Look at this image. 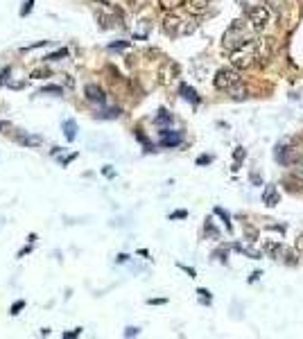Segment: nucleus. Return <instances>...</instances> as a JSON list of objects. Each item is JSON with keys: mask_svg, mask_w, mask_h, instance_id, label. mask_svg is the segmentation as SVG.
I'll use <instances>...</instances> for the list:
<instances>
[{"mask_svg": "<svg viewBox=\"0 0 303 339\" xmlns=\"http://www.w3.org/2000/svg\"><path fill=\"white\" fill-rule=\"evenodd\" d=\"M181 95H183L185 99H190L192 104L199 102V97H197V93H194V88H190V86H185V84H181Z\"/></svg>", "mask_w": 303, "mask_h": 339, "instance_id": "nucleus-17", "label": "nucleus"}, {"mask_svg": "<svg viewBox=\"0 0 303 339\" xmlns=\"http://www.w3.org/2000/svg\"><path fill=\"white\" fill-rule=\"evenodd\" d=\"M206 233H211V235H213V238H217V235H220V233H217V229H215V226H213V224H211V219H208V221H206Z\"/></svg>", "mask_w": 303, "mask_h": 339, "instance_id": "nucleus-32", "label": "nucleus"}, {"mask_svg": "<svg viewBox=\"0 0 303 339\" xmlns=\"http://www.w3.org/2000/svg\"><path fill=\"white\" fill-rule=\"evenodd\" d=\"M280 260H285V262H287V265H296V256H294V251H287V249H285V251H283V256H280Z\"/></svg>", "mask_w": 303, "mask_h": 339, "instance_id": "nucleus-25", "label": "nucleus"}, {"mask_svg": "<svg viewBox=\"0 0 303 339\" xmlns=\"http://www.w3.org/2000/svg\"><path fill=\"white\" fill-rule=\"evenodd\" d=\"M181 5H185V0H161V7H165V9H176Z\"/></svg>", "mask_w": 303, "mask_h": 339, "instance_id": "nucleus-23", "label": "nucleus"}, {"mask_svg": "<svg viewBox=\"0 0 303 339\" xmlns=\"http://www.w3.org/2000/svg\"><path fill=\"white\" fill-rule=\"evenodd\" d=\"M95 116L102 118V120H116V118L120 116V108H118V106H109V108H104V111L95 113Z\"/></svg>", "mask_w": 303, "mask_h": 339, "instance_id": "nucleus-16", "label": "nucleus"}, {"mask_svg": "<svg viewBox=\"0 0 303 339\" xmlns=\"http://www.w3.org/2000/svg\"><path fill=\"white\" fill-rule=\"evenodd\" d=\"M208 5H211V0H185V7H188V12L194 14V16H199V14L206 12Z\"/></svg>", "mask_w": 303, "mask_h": 339, "instance_id": "nucleus-10", "label": "nucleus"}, {"mask_svg": "<svg viewBox=\"0 0 303 339\" xmlns=\"http://www.w3.org/2000/svg\"><path fill=\"white\" fill-rule=\"evenodd\" d=\"M296 251H303V233L296 238Z\"/></svg>", "mask_w": 303, "mask_h": 339, "instance_id": "nucleus-38", "label": "nucleus"}, {"mask_svg": "<svg viewBox=\"0 0 303 339\" xmlns=\"http://www.w3.org/2000/svg\"><path fill=\"white\" fill-rule=\"evenodd\" d=\"M179 75V66H176L174 61H165L161 68V72H158V77H161V84H170L174 77Z\"/></svg>", "mask_w": 303, "mask_h": 339, "instance_id": "nucleus-8", "label": "nucleus"}, {"mask_svg": "<svg viewBox=\"0 0 303 339\" xmlns=\"http://www.w3.org/2000/svg\"><path fill=\"white\" fill-rule=\"evenodd\" d=\"M283 251L285 249H283V244L280 242H265V253L269 258H280L283 256Z\"/></svg>", "mask_w": 303, "mask_h": 339, "instance_id": "nucleus-13", "label": "nucleus"}, {"mask_svg": "<svg viewBox=\"0 0 303 339\" xmlns=\"http://www.w3.org/2000/svg\"><path fill=\"white\" fill-rule=\"evenodd\" d=\"M109 48L111 50H125V48H129V41H113Z\"/></svg>", "mask_w": 303, "mask_h": 339, "instance_id": "nucleus-28", "label": "nucleus"}, {"mask_svg": "<svg viewBox=\"0 0 303 339\" xmlns=\"http://www.w3.org/2000/svg\"><path fill=\"white\" fill-rule=\"evenodd\" d=\"M194 30H197V21H194V18H188V21H183V27H181V36H183V34H192Z\"/></svg>", "mask_w": 303, "mask_h": 339, "instance_id": "nucleus-20", "label": "nucleus"}, {"mask_svg": "<svg viewBox=\"0 0 303 339\" xmlns=\"http://www.w3.org/2000/svg\"><path fill=\"white\" fill-rule=\"evenodd\" d=\"M149 305H152V303H154V305H156V303H165V298H149Z\"/></svg>", "mask_w": 303, "mask_h": 339, "instance_id": "nucleus-42", "label": "nucleus"}, {"mask_svg": "<svg viewBox=\"0 0 303 339\" xmlns=\"http://www.w3.org/2000/svg\"><path fill=\"white\" fill-rule=\"evenodd\" d=\"M32 77H34V79H41V77H48V70H34V72H32Z\"/></svg>", "mask_w": 303, "mask_h": 339, "instance_id": "nucleus-36", "label": "nucleus"}, {"mask_svg": "<svg viewBox=\"0 0 303 339\" xmlns=\"http://www.w3.org/2000/svg\"><path fill=\"white\" fill-rule=\"evenodd\" d=\"M253 39V34L247 30V25H244L242 21H235L233 25L226 30L224 34V41H222V48L229 50V52H233V50L242 48L244 43H249V41Z\"/></svg>", "mask_w": 303, "mask_h": 339, "instance_id": "nucleus-2", "label": "nucleus"}, {"mask_svg": "<svg viewBox=\"0 0 303 339\" xmlns=\"http://www.w3.org/2000/svg\"><path fill=\"white\" fill-rule=\"evenodd\" d=\"M66 54H68V50H66V48H61V50H57V52L48 54V57H45V61H57V59H63Z\"/></svg>", "mask_w": 303, "mask_h": 339, "instance_id": "nucleus-24", "label": "nucleus"}, {"mask_svg": "<svg viewBox=\"0 0 303 339\" xmlns=\"http://www.w3.org/2000/svg\"><path fill=\"white\" fill-rule=\"evenodd\" d=\"M265 5L276 14H283V9H285V0H265Z\"/></svg>", "mask_w": 303, "mask_h": 339, "instance_id": "nucleus-18", "label": "nucleus"}, {"mask_svg": "<svg viewBox=\"0 0 303 339\" xmlns=\"http://www.w3.org/2000/svg\"><path fill=\"white\" fill-rule=\"evenodd\" d=\"M256 63H260V39H251L242 48L231 52V66L238 70H247Z\"/></svg>", "mask_w": 303, "mask_h": 339, "instance_id": "nucleus-1", "label": "nucleus"}, {"mask_svg": "<svg viewBox=\"0 0 303 339\" xmlns=\"http://www.w3.org/2000/svg\"><path fill=\"white\" fill-rule=\"evenodd\" d=\"M5 77H9V68H5V70H0V84H5Z\"/></svg>", "mask_w": 303, "mask_h": 339, "instance_id": "nucleus-39", "label": "nucleus"}, {"mask_svg": "<svg viewBox=\"0 0 303 339\" xmlns=\"http://www.w3.org/2000/svg\"><path fill=\"white\" fill-rule=\"evenodd\" d=\"M84 95H86V99L99 104V106H104V102H107V97H104V90L99 88V86H95V84H86L84 86Z\"/></svg>", "mask_w": 303, "mask_h": 339, "instance_id": "nucleus-7", "label": "nucleus"}, {"mask_svg": "<svg viewBox=\"0 0 303 339\" xmlns=\"http://www.w3.org/2000/svg\"><path fill=\"white\" fill-rule=\"evenodd\" d=\"M7 127H9V122H5V120H0V131H3V129H7Z\"/></svg>", "mask_w": 303, "mask_h": 339, "instance_id": "nucleus-44", "label": "nucleus"}, {"mask_svg": "<svg viewBox=\"0 0 303 339\" xmlns=\"http://www.w3.org/2000/svg\"><path fill=\"white\" fill-rule=\"evenodd\" d=\"M181 27H183V18L179 16V14H167L165 18H163V32H165L167 36H181Z\"/></svg>", "mask_w": 303, "mask_h": 339, "instance_id": "nucleus-5", "label": "nucleus"}, {"mask_svg": "<svg viewBox=\"0 0 303 339\" xmlns=\"http://www.w3.org/2000/svg\"><path fill=\"white\" fill-rule=\"evenodd\" d=\"M235 249H238L240 253H247V256H251V258H258V256H260L258 251H253V249H249V247H242V244H235Z\"/></svg>", "mask_w": 303, "mask_h": 339, "instance_id": "nucleus-27", "label": "nucleus"}, {"mask_svg": "<svg viewBox=\"0 0 303 339\" xmlns=\"http://www.w3.org/2000/svg\"><path fill=\"white\" fill-rule=\"evenodd\" d=\"M79 334H81V328H77V330H72V332H66L63 337H66V339H72V337H79Z\"/></svg>", "mask_w": 303, "mask_h": 339, "instance_id": "nucleus-35", "label": "nucleus"}, {"mask_svg": "<svg viewBox=\"0 0 303 339\" xmlns=\"http://www.w3.org/2000/svg\"><path fill=\"white\" fill-rule=\"evenodd\" d=\"M41 95H63V88L61 86H54V84H50V86H43V88H41Z\"/></svg>", "mask_w": 303, "mask_h": 339, "instance_id": "nucleus-19", "label": "nucleus"}, {"mask_svg": "<svg viewBox=\"0 0 303 339\" xmlns=\"http://www.w3.org/2000/svg\"><path fill=\"white\" fill-rule=\"evenodd\" d=\"M185 215H188L185 210H176V212H172V215H170V219H183Z\"/></svg>", "mask_w": 303, "mask_h": 339, "instance_id": "nucleus-33", "label": "nucleus"}, {"mask_svg": "<svg viewBox=\"0 0 303 339\" xmlns=\"http://www.w3.org/2000/svg\"><path fill=\"white\" fill-rule=\"evenodd\" d=\"M283 183H287V190H292V192H303V181L298 176H285Z\"/></svg>", "mask_w": 303, "mask_h": 339, "instance_id": "nucleus-14", "label": "nucleus"}, {"mask_svg": "<svg viewBox=\"0 0 303 339\" xmlns=\"http://www.w3.org/2000/svg\"><path fill=\"white\" fill-rule=\"evenodd\" d=\"M154 122H156V125H170V122H172V116L165 111V108H161V111H158V116L154 118Z\"/></svg>", "mask_w": 303, "mask_h": 339, "instance_id": "nucleus-21", "label": "nucleus"}, {"mask_svg": "<svg viewBox=\"0 0 303 339\" xmlns=\"http://www.w3.org/2000/svg\"><path fill=\"white\" fill-rule=\"evenodd\" d=\"M95 18H97V23H99V27H102V30H109V27L116 25V16H107L104 12H97V14H95Z\"/></svg>", "mask_w": 303, "mask_h": 339, "instance_id": "nucleus-15", "label": "nucleus"}, {"mask_svg": "<svg viewBox=\"0 0 303 339\" xmlns=\"http://www.w3.org/2000/svg\"><path fill=\"white\" fill-rule=\"evenodd\" d=\"M158 143H161L163 147H179V145L183 143V136H181L179 131L161 129V140H158Z\"/></svg>", "mask_w": 303, "mask_h": 339, "instance_id": "nucleus-6", "label": "nucleus"}, {"mask_svg": "<svg viewBox=\"0 0 303 339\" xmlns=\"http://www.w3.org/2000/svg\"><path fill=\"white\" fill-rule=\"evenodd\" d=\"M61 129H63V134H66V138L70 140V143L77 138V122L75 120H63L61 122Z\"/></svg>", "mask_w": 303, "mask_h": 339, "instance_id": "nucleus-12", "label": "nucleus"}, {"mask_svg": "<svg viewBox=\"0 0 303 339\" xmlns=\"http://www.w3.org/2000/svg\"><path fill=\"white\" fill-rule=\"evenodd\" d=\"M138 334V328H127L125 330V337H136Z\"/></svg>", "mask_w": 303, "mask_h": 339, "instance_id": "nucleus-37", "label": "nucleus"}, {"mask_svg": "<svg viewBox=\"0 0 303 339\" xmlns=\"http://www.w3.org/2000/svg\"><path fill=\"white\" fill-rule=\"evenodd\" d=\"M213 84H215L217 90H231L233 86L242 84V77H240L238 68H222V70H217Z\"/></svg>", "mask_w": 303, "mask_h": 339, "instance_id": "nucleus-3", "label": "nucleus"}, {"mask_svg": "<svg viewBox=\"0 0 303 339\" xmlns=\"http://www.w3.org/2000/svg\"><path fill=\"white\" fill-rule=\"evenodd\" d=\"M262 201H265V206H269V208H274L276 203L280 201V194H278V190H276V185H267L265 192H262Z\"/></svg>", "mask_w": 303, "mask_h": 339, "instance_id": "nucleus-9", "label": "nucleus"}, {"mask_svg": "<svg viewBox=\"0 0 303 339\" xmlns=\"http://www.w3.org/2000/svg\"><path fill=\"white\" fill-rule=\"evenodd\" d=\"M129 260V256H125V253H120V256H118V262H127Z\"/></svg>", "mask_w": 303, "mask_h": 339, "instance_id": "nucleus-43", "label": "nucleus"}, {"mask_svg": "<svg viewBox=\"0 0 303 339\" xmlns=\"http://www.w3.org/2000/svg\"><path fill=\"white\" fill-rule=\"evenodd\" d=\"M104 176H109V179H113V170H111V167H104Z\"/></svg>", "mask_w": 303, "mask_h": 339, "instance_id": "nucleus-41", "label": "nucleus"}, {"mask_svg": "<svg viewBox=\"0 0 303 339\" xmlns=\"http://www.w3.org/2000/svg\"><path fill=\"white\" fill-rule=\"evenodd\" d=\"M242 158H244V149L238 147V152H235V167H233V170H238V163L242 161Z\"/></svg>", "mask_w": 303, "mask_h": 339, "instance_id": "nucleus-31", "label": "nucleus"}, {"mask_svg": "<svg viewBox=\"0 0 303 339\" xmlns=\"http://www.w3.org/2000/svg\"><path fill=\"white\" fill-rule=\"evenodd\" d=\"M23 307H25V301H16V303H14V305H12V314H14V316H16V314H18V312H21V310H23Z\"/></svg>", "mask_w": 303, "mask_h": 339, "instance_id": "nucleus-30", "label": "nucleus"}, {"mask_svg": "<svg viewBox=\"0 0 303 339\" xmlns=\"http://www.w3.org/2000/svg\"><path fill=\"white\" fill-rule=\"evenodd\" d=\"M197 294H199V296H201V301H204V303H211V294H208L206 289H199Z\"/></svg>", "mask_w": 303, "mask_h": 339, "instance_id": "nucleus-34", "label": "nucleus"}, {"mask_svg": "<svg viewBox=\"0 0 303 339\" xmlns=\"http://www.w3.org/2000/svg\"><path fill=\"white\" fill-rule=\"evenodd\" d=\"M16 140L21 145H25V147H41L43 145L41 136H32V134H21V136H16Z\"/></svg>", "mask_w": 303, "mask_h": 339, "instance_id": "nucleus-11", "label": "nucleus"}, {"mask_svg": "<svg viewBox=\"0 0 303 339\" xmlns=\"http://www.w3.org/2000/svg\"><path fill=\"white\" fill-rule=\"evenodd\" d=\"M197 163H199V165H204V163H211V156H199Z\"/></svg>", "mask_w": 303, "mask_h": 339, "instance_id": "nucleus-40", "label": "nucleus"}, {"mask_svg": "<svg viewBox=\"0 0 303 339\" xmlns=\"http://www.w3.org/2000/svg\"><path fill=\"white\" fill-rule=\"evenodd\" d=\"M32 7H34V0H25V3H23V7H21V12H18V14H21L23 18H25L27 14L32 12Z\"/></svg>", "mask_w": 303, "mask_h": 339, "instance_id": "nucleus-26", "label": "nucleus"}, {"mask_svg": "<svg viewBox=\"0 0 303 339\" xmlns=\"http://www.w3.org/2000/svg\"><path fill=\"white\" fill-rule=\"evenodd\" d=\"M229 93H231V97H233V99H244V97H247V90L242 88V84L233 86V88H231Z\"/></svg>", "mask_w": 303, "mask_h": 339, "instance_id": "nucleus-22", "label": "nucleus"}, {"mask_svg": "<svg viewBox=\"0 0 303 339\" xmlns=\"http://www.w3.org/2000/svg\"><path fill=\"white\" fill-rule=\"evenodd\" d=\"M247 16H249V23L256 32H262L271 21V9L267 5H256V7H249L247 9Z\"/></svg>", "mask_w": 303, "mask_h": 339, "instance_id": "nucleus-4", "label": "nucleus"}, {"mask_svg": "<svg viewBox=\"0 0 303 339\" xmlns=\"http://www.w3.org/2000/svg\"><path fill=\"white\" fill-rule=\"evenodd\" d=\"M129 3H131L129 7L134 9V12H140V9L145 7V3H147V0H129Z\"/></svg>", "mask_w": 303, "mask_h": 339, "instance_id": "nucleus-29", "label": "nucleus"}]
</instances>
